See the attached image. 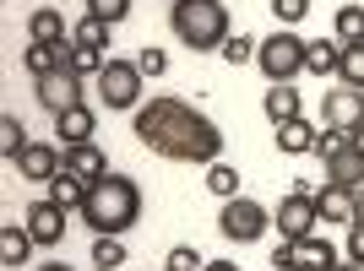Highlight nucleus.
Listing matches in <instances>:
<instances>
[{"label": "nucleus", "instance_id": "obj_1", "mask_svg": "<svg viewBox=\"0 0 364 271\" xmlns=\"http://www.w3.org/2000/svg\"><path fill=\"white\" fill-rule=\"evenodd\" d=\"M147 152L168 157V163H218L223 157V131L218 120H207L196 104H185V98H152V104L136 109V125H131Z\"/></svg>", "mask_w": 364, "mask_h": 271}, {"label": "nucleus", "instance_id": "obj_2", "mask_svg": "<svg viewBox=\"0 0 364 271\" xmlns=\"http://www.w3.org/2000/svg\"><path fill=\"white\" fill-rule=\"evenodd\" d=\"M82 223H87L92 233H114V239H125V233L141 223V184L131 179V174H104L98 184H87Z\"/></svg>", "mask_w": 364, "mask_h": 271}, {"label": "nucleus", "instance_id": "obj_3", "mask_svg": "<svg viewBox=\"0 0 364 271\" xmlns=\"http://www.w3.org/2000/svg\"><path fill=\"white\" fill-rule=\"evenodd\" d=\"M168 28L185 49H223L228 38V6L223 0H174L168 6Z\"/></svg>", "mask_w": 364, "mask_h": 271}, {"label": "nucleus", "instance_id": "obj_4", "mask_svg": "<svg viewBox=\"0 0 364 271\" xmlns=\"http://www.w3.org/2000/svg\"><path fill=\"white\" fill-rule=\"evenodd\" d=\"M256 65H261V76H267L272 87H289L294 76L304 71V38H299V33H289V28H277L272 38H261Z\"/></svg>", "mask_w": 364, "mask_h": 271}, {"label": "nucleus", "instance_id": "obj_5", "mask_svg": "<svg viewBox=\"0 0 364 271\" xmlns=\"http://www.w3.org/2000/svg\"><path fill=\"white\" fill-rule=\"evenodd\" d=\"M267 228H272V211L261 206V201H250V196L223 201V211H218V233L234 239V244H256Z\"/></svg>", "mask_w": 364, "mask_h": 271}, {"label": "nucleus", "instance_id": "obj_6", "mask_svg": "<svg viewBox=\"0 0 364 271\" xmlns=\"http://www.w3.org/2000/svg\"><path fill=\"white\" fill-rule=\"evenodd\" d=\"M141 65L136 60H109L104 71H98V98H104V109H131L136 114L141 109Z\"/></svg>", "mask_w": 364, "mask_h": 271}, {"label": "nucleus", "instance_id": "obj_7", "mask_svg": "<svg viewBox=\"0 0 364 271\" xmlns=\"http://www.w3.org/2000/svg\"><path fill=\"white\" fill-rule=\"evenodd\" d=\"M316 223H321V211H316V190L310 184H294L289 196L277 201V211H272V228L283 233V239H310L316 233Z\"/></svg>", "mask_w": 364, "mask_h": 271}, {"label": "nucleus", "instance_id": "obj_8", "mask_svg": "<svg viewBox=\"0 0 364 271\" xmlns=\"http://www.w3.org/2000/svg\"><path fill=\"white\" fill-rule=\"evenodd\" d=\"M321 125L326 131H364V92L359 87H337V92H321Z\"/></svg>", "mask_w": 364, "mask_h": 271}, {"label": "nucleus", "instance_id": "obj_9", "mask_svg": "<svg viewBox=\"0 0 364 271\" xmlns=\"http://www.w3.org/2000/svg\"><path fill=\"white\" fill-rule=\"evenodd\" d=\"M33 92H38V104L49 114H65V109L82 104V76L71 65H60V71H49V76H33Z\"/></svg>", "mask_w": 364, "mask_h": 271}, {"label": "nucleus", "instance_id": "obj_10", "mask_svg": "<svg viewBox=\"0 0 364 271\" xmlns=\"http://www.w3.org/2000/svg\"><path fill=\"white\" fill-rule=\"evenodd\" d=\"M321 163H326V184H337V190H364V131L353 136L343 152L321 157Z\"/></svg>", "mask_w": 364, "mask_h": 271}, {"label": "nucleus", "instance_id": "obj_11", "mask_svg": "<svg viewBox=\"0 0 364 271\" xmlns=\"http://www.w3.org/2000/svg\"><path fill=\"white\" fill-rule=\"evenodd\" d=\"M65 168V147H49V141H28V152L16 157V174L33 184H49Z\"/></svg>", "mask_w": 364, "mask_h": 271}, {"label": "nucleus", "instance_id": "obj_12", "mask_svg": "<svg viewBox=\"0 0 364 271\" xmlns=\"http://www.w3.org/2000/svg\"><path fill=\"white\" fill-rule=\"evenodd\" d=\"M65 217H71V211H60V206H55L49 196H44V201H33V206L22 211V223H28V233H33L38 244H44V250H55V244L65 239Z\"/></svg>", "mask_w": 364, "mask_h": 271}, {"label": "nucleus", "instance_id": "obj_13", "mask_svg": "<svg viewBox=\"0 0 364 271\" xmlns=\"http://www.w3.org/2000/svg\"><path fill=\"white\" fill-rule=\"evenodd\" d=\"M283 260H289V266H304V271H326V266H337V250L321 239V233H310V239H294ZM283 260H272V266H283Z\"/></svg>", "mask_w": 364, "mask_h": 271}, {"label": "nucleus", "instance_id": "obj_14", "mask_svg": "<svg viewBox=\"0 0 364 271\" xmlns=\"http://www.w3.org/2000/svg\"><path fill=\"white\" fill-rule=\"evenodd\" d=\"M92 131H98V114H92L87 104H76V109H65V114H55V136H60L65 147H87Z\"/></svg>", "mask_w": 364, "mask_h": 271}, {"label": "nucleus", "instance_id": "obj_15", "mask_svg": "<svg viewBox=\"0 0 364 271\" xmlns=\"http://www.w3.org/2000/svg\"><path fill=\"white\" fill-rule=\"evenodd\" d=\"M33 244L28 223H0V266H33Z\"/></svg>", "mask_w": 364, "mask_h": 271}, {"label": "nucleus", "instance_id": "obj_16", "mask_svg": "<svg viewBox=\"0 0 364 271\" xmlns=\"http://www.w3.org/2000/svg\"><path fill=\"white\" fill-rule=\"evenodd\" d=\"M65 168H71V174H76L82 184H98V179L109 174V157H104V152H98V147L87 141V147H65Z\"/></svg>", "mask_w": 364, "mask_h": 271}, {"label": "nucleus", "instance_id": "obj_17", "mask_svg": "<svg viewBox=\"0 0 364 271\" xmlns=\"http://www.w3.org/2000/svg\"><path fill=\"white\" fill-rule=\"evenodd\" d=\"M316 211H321V223H348L353 228V190L316 184Z\"/></svg>", "mask_w": 364, "mask_h": 271}, {"label": "nucleus", "instance_id": "obj_18", "mask_svg": "<svg viewBox=\"0 0 364 271\" xmlns=\"http://www.w3.org/2000/svg\"><path fill=\"white\" fill-rule=\"evenodd\" d=\"M316 136H321V131L299 114V120L277 125V152H283V157H304V152H316Z\"/></svg>", "mask_w": 364, "mask_h": 271}, {"label": "nucleus", "instance_id": "obj_19", "mask_svg": "<svg viewBox=\"0 0 364 271\" xmlns=\"http://www.w3.org/2000/svg\"><path fill=\"white\" fill-rule=\"evenodd\" d=\"M65 60H71V38H65V44H28V49H22V65H28L33 76L60 71Z\"/></svg>", "mask_w": 364, "mask_h": 271}, {"label": "nucleus", "instance_id": "obj_20", "mask_svg": "<svg viewBox=\"0 0 364 271\" xmlns=\"http://www.w3.org/2000/svg\"><path fill=\"white\" fill-rule=\"evenodd\" d=\"M28 38L33 44H65V16L55 11V6H38V11L28 16Z\"/></svg>", "mask_w": 364, "mask_h": 271}, {"label": "nucleus", "instance_id": "obj_21", "mask_svg": "<svg viewBox=\"0 0 364 271\" xmlns=\"http://www.w3.org/2000/svg\"><path fill=\"white\" fill-rule=\"evenodd\" d=\"M49 201H55L60 211H82V201H87V184L76 179L71 168H60V174L49 179Z\"/></svg>", "mask_w": 364, "mask_h": 271}, {"label": "nucleus", "instance_id": "obj_22", "mask_svg": "<svg viewBox=\"0 0 364 271\" xmlns=\"http://www.w3.org/2000/svg\"><path fill=\"white\" fill-rule=\"evenodd\" d=\"M337 65H343V44H326V38H316V44H304V71L316 76H337Z\"/></svg>", "mask_w": 364, "mask_h": 271}, {"label": "nucleus", "instance_id": "obj_23", "mask_svg": "<svg viewBox=\"0 0 364 271\" xmlns=\"http://www.w3.org/2000/svg\"><path fill=\"white\" fill-rule=\"evenodd\" d=\"M22 152H28V125L16 120V114H0V157L16 163Z\"/></svg>", "mask_w": 364, "mask_h": 271}, {"label": "nucleus", "instance_id": "obj_24", "mask_svg": "<svg viewBox=\"0 0 364 271\" xmlns=\"http://www.w3.org/2000/svg\"><path fill=\"white\" fill-rule=\"evenodd\" d=\"M261 109H267V120H272V125H289V120H299V92H294V87H272Z\"/></svg>", "mask_w": 364, "mask_h": 271}, {"label": "nucleus", "instance_id": "obj_25", "mask_svg": "<svg viewBox=\"0 0 364 271\" xmlns=\"http://www.w3.org/2000/svg\"><path fill=\"white\" fill-rule=\"evenodd\" d=\"M207 190H213L218 201H234V196H240V168L223 163V157H218V163H207Z\"/></svg>", "mask_w": 364, "mask_h": 271}, {"label": "nucleus", "instance_id": "obj_26", "mask_svg": "<svg viewBox=\"0 0 364 271\" xmlns=\"http://www.w3.org/2000/svg\"><path fill=\"white\" fill-rule=\"evenodd\" d=\"M92 266H98V271L125 266V239H114V233H92Z\"/></svg>", "mask_w": 364, "mask_h": 271}, {"label": "nucleus", "instance_id": "obj_27", "mask_svg": "<svg viewBox=\"0 0 364 271\" xmlns=\"http://www.w3.org/2000/svg\"><path fill=\"white\" fill-rule=\"evenodd\" d=\"M337 82H343V87H359V92H364V44H343Z\"/></svg>", "mask_w": 364, "mask_h": 271}, {"label": "nucleus", "instance_id": "obj_28", "mask_svg": "<svg viewBox=\"0 0 364 271\" xmlns=\"http://www.w3.org/2000/svg\"><path fill=\"white\" fill-rule=\"evenodd\" d=\"M218 55H223L228 65H250V60H256V55H261V44H256V38H250V33H228Z\"/></svg>", "mask_w": 364, "mask_h": 271}, {"label": "nucleus", "instance_id": "obj_29", "mask_svg": "<svg viewBox=\"0 0 364 271\" xmlns=\"http://www.w3.org/2000/svg\"><path fill=\"white\" fill-rule=\"evenodd\" d=\"M71 44H82V49H109V22H104V16H82V22H76V33H71Z\"/></svg>", "mask_w": 364, "mask_h": 271}, {"label": "nucleus", "instance_id": "obj_30", "mask_svg": "<svg viewBox=\"0 0 364 271\" xmlns=\"http://www.w3.org/2000/svg\"><path fill=\"white\" fill-rule=\"evenodd\" d=\"M337 44H364V6H343L337 11Z\"/></svg>", "mask_w": 364, "mask_h": 271}, {"label": "nucleus", "instance_id": "obj_31", "mask_svg": "<svg viewBox=\"0 0 364 271\" xmlns=\"http://www.w3.org/2000/svg\"><path fill=\"white\" fill-rule=\"evenodd\" d=\"M65 65H71V71L87 82V76H98V71L109 65V55H104V49H82V44H71V60H65Z\"/></svg>", "mask_w": 364, "mask_h": 271}, {"label": "nucleus", "instance_id": "obj_32", "mask_svg": "<svg viewBox=\"0 0 364 271\" xmlns=\"http://www.w3.org/2000/svg\"><path fill=\"white\" fill-rule=\"evenodd\" d=\"M164 271H207V260H201L191 244H174V250H168V260H164Z\"/></svg>", "mask_w": 364, "mask_h": 271}, {"label": "nucleus", "instance_id": "obj_33", "mask_svg": "<svg viewBox=\"0 0 364 271\" xmlns=\"http://www.w3.org/2000/svg\"><path fill=\"white\" fill-rule=\"evenodd\" d=\"M87 16H104L109 28H114V22L131 16V0H87Z\"/></svg>", "mask_w": 364, "mask_h": 271}, {"label": "nucleus", "instance_id": "obj_34", "mask_svg": "<svg viewBox=\"0 0 364 271\" xmlns=\"http://www.w3.org/2000/svg\"><path fill=\"white\" fill-rule=\"evenodd\" d=\"M304 11H310V0H272V16L283 22V28H294V22H304Z\"/></svg>", "mask_w": 364, "mask_h": 271}, {"label": "nucleus", "instance_id": "obj_35", "mask_svg": "<svg viewBox=\"0 0 364 271\" xmlns=\"http://www.w3.org/2000/svg\"><path fill=\"white\" fill-rule=\"evenodd\" d=\"M353 141V131H321L316 136V157H332V152H343Z\"/></svg>", "mask_w": 364, "mask_h": 271}, {"label": "nucleus", "instance_id": "obj_36", "mask_svg": "<svg viewBox=\"0 0 364 271\" xmlns=\"http://www.w3.org/2000/svg\"><path fill=\"white\" fill-rule=\"evenodd\" d=\"M136 65H141V76H164L168 71V55H164V49H141V55H136Z\"/></svg>", "mask_w": 364, "mask_h": 271}, {"label": "nucleus", "instance_id": "obj_37", "mask_svg": "<svg viewBox=\"0 0 364 271\" xmlns=\"http://www.w3.org/2000/svg\"><path fill=\"white\" fill-rule=\"evenodd\" d=\"M343 255L353 260V266H364V228H348V250Z\"/></svg>", "mask_w": 364, "mask_h": 271}, {"label": "nucleus", "instance_id": "obj_38", "mask_svg": "<svg viewBox=\"0 0 364 271\" xmlns=\"http://www.w3.org/2000/svg\"><path fill=\"white\" fill-rule=\"evenodd\" d=\"M353 228H364V190H353Z\"/></svg>", "mask_w": 364, "mask_h": 271}, {"label": "nucleus", "instance_id": "obj_39", "mask_svg": "<svg viewBox=\"0 0 364 271\" xmlns=\"http://www.w3.org/2000/svg\"><path fill=\"white\" fill-rule=\"evenodd\" d=\"M33 271H71V266H65V260H38Z\"/></svg>", "mask_w": 364, "mask_h": 271}, {"label": "nucleus", "instance_id": "obj_40", "mask_svg": "<svg viewBox=\"0 0 364 271\" xmlns=\"http://www.w3.org/2000/svg\"><path fill=\"white\" fill-rule=\"evenodd\" d=\"M207 271H240L234 260H207Z\"/></svg>", "mask_w": 364, "mask_h": 271}, {"label": "nucleus", "instance_id": "obj_41", "mask_svg": "<svg viewBox=\"0 0 364 271\" xmlns=\"http://www.w3.org/2000/svg\"><path fill=\"white\" fill-rule=\"evenodd\" d=\"M326 271H364V266H353V260L343 255V260H337V266H326Z\"/></svg>", "mask_w": 364, "mask_h": 271}, {"label": "nucleus", "instance_id": "obj_42", "mask_svg": "<svg viewBox=\"0 0 364 271\" xmlns=\"http://www.w3.org/2000/svg\"><path fill=\"white\" fill-rule=\"evenodd\" d=\"M272 271H304V266H289V260H283V266H272Z\"/></svg>", "mask_w": 364, "mask_h": 271}]
</instances>
